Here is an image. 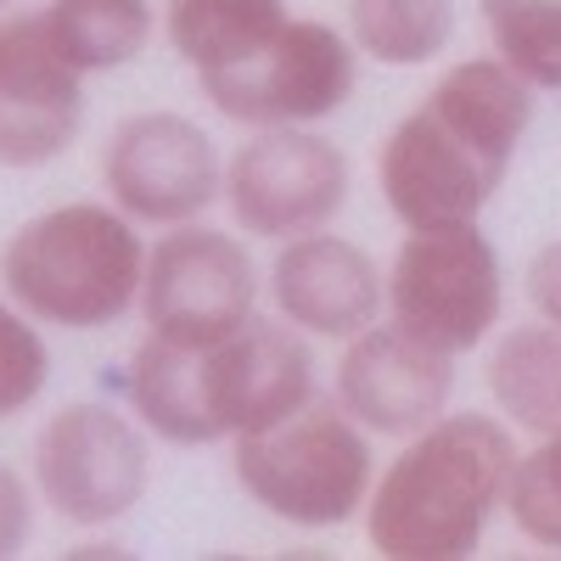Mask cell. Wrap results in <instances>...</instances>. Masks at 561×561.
Segmentation results:
<instances>
[{
  "label": "cell",
  "mask_w": 561,
  "mask_h": 561,
  "mask_svg": "<svg viewBox=\"0 0 561 561\" xmlns=\"http://www.w3.org/2000/svg\"><path fill=\"white\" fill-rule=\"evenodd\" d=\"M539 90L494 51L460 57L438 73L377 152V192L404 230L472 225L505 185L517 147L534 129Z\"/></svg>",
  "instance_id": "6da1fadb"
},
{
  "label": "cell",
  "mask_w": 561,
  "mask_h": 561,
  "mask_svg": "<svg viewBox=\"0 0 561 561\" xmlns=\"http://www.w3.org/2000/svg\"><path fill=\"white\" fill-rule=\"evenodd\" d=\"M517 433L489 410H444L399 455L377 466L359 511L365 539L388 561H466L505 511L517 472Z\"/></svg>",
  "instance_id": "7a4b0ae2"
},
{
  "label": "cell",
  "mask_w": 561,
  "mask_h": 561,
  "mask_svg": "<svg viewBox=\"0 0 561 561\" xmlns=\"http://www.w3.org/2000/svg\"><path fill=\"white\" fill-rule=\"evenodd\" d=\"M147 237L113 203H57L0 242V293L51 332H107L140 309Z\"/></svg>",
  "instance_id": "3957f363"
},
{
  "label": "cell",
  "mask_w": 561,
  "mask_h": 561,
  "mask_svg": "<svg viewBox=\"0 0 561 561\" xmlns=\"http://www.w3.org/2000/svg\"><path fill=\"white\" fill-rule=\"evenodd\" d=\"M230 472L275 523L320 534L365 511L370 483H377V455H370V433L332 393H314L304 410L230 438Z\"/></svg>",
  "instance_id": "277c9868"
},
{
  "label": "cell",
  "mask_w": 561,
  "mask_h": 561,
  "mask_svg": "<svg viewBox=\"0 0 561 561\" xmlns=\"http://www.w3.org/2000/svg\"><path fill=\"white\" fill-rule=\"evenodd\" d=\"M382 314L449 359L483 348L505 314V264L483 225L404 230L382 264Z\"/></svg>",
  "instance_id": "5b68a950"
},
{
  "label": "cell",
  "mask_w": 561,
  "mask_h": 561,
  "mask_svg": "<svg viewBox=\"0 0 561 561\" xmlns=\"http://www.w3.org/2000/svg\"><path fill=\"white\" fill-rule=\"evenodd\" d=\"M197 84L214 102V113L242 129L325 124L354 102L359 51L343 28L287 12L248 57L203 73Z\"/></svg>",
  "instance_id": "8992f818"
},
{
  "label": "cell",
  "mask_w": 561,
  "mask_h": 561,
  "mask_svg": "<svg viewBox=\"0 0 561 561\" xmlns=\"http://www.w3.org/2000/svg\"><path fill=\"white\" fill-rule=\"evenodd\" d=\"M264 270L242 230H219L203 219L169 225L147 242V280H140V320L152 337L214 348L259 314Z\"/></svg>",
  "instance_id": "52a82bcc"
},
{
  "label": "cell",
  "mask_w": 561,
  "mask_h": 561,
  "mask_svg": "<svg viewBox=\"0 0 561 561\" xmlns=\"http://www.w3.org/2000/svg\"><path fill=\"white\" fill-rule=\"evenodd\" d=\"M152 489V444L135 415L73 399L34 433V494L68 528H113Z\"/></svg>",
  "instance_id": "ba28073f"
},
{
  "label": "cell",
  "mask_w": 561,
  "mask_h": 561,
  "mask_svg": "<svg viewBox=\"0 0 561 561\" xmlns=\"http://www.w3.org/2000/svg\"><path fill=\"white\" fill-rule=\"evenodd\" d=\"M354 169L348 152L320 124L248 129V140L225 158V192L237 230L248 242H293L304 230L332 225L348 208Z\"/></svg>",
  "instance_id": "9c48e42d"
},
{
  "label": "cell",
  "mask_w": 561,
  "mask_h": 561,
  "mask_svg": "<svg viewBox=\"0 0 561 561\" xmlns=\"http://www.w3.org/2000/svg\"><path fill=\"white\" fill-rule=\"evenodd\" d=\"M102 192L140 230L203 219L225 192V158L214 135L174 107H147L113 124L102 147Z\"/></svg>",
  "instance_id": "30bf717a"
},
{
  "label": "cell",
  "mask_w": 561,
  "mask_h": 561,
  "mask_svg": "<svg viewBox=\"0 0 561 561\" xmlns=\"http://www.w3.org/2000/svg\"><path fill=\"white\" fill-rule=\"evenodd\" d=\"M84 129V73L39 12H0V169H45Z\"/></svg>",
  "instance_id": "8fae6325"
},
{
  "label": "cell",
  "mask_w": 561,
  "mask_h": 561,
  "mask_svg": "<svg viewBox=\"0 0 561 561\" xmlns=\"http://www.w3.org/2000/svg\"><path fill=\"white\" fill-rule=\"evenodd\" d=\"M203 393H208L219 444L259 433L320 393L314 337H304L280 314H253L242 332L203 348Z\"/></svg>",
  "instance_id": "7c38bea8"
},
{
  "label": "cell",
  "mask_w": 561,
  "mask_h": 561,
  "mask_svg": "<svg viewBox=\"0 0 561 561\" xmlns=\"http://www.w3.org/2000/svg\"><path fill=\"white\" fill-rule=\"evenodd\" d=\"M332 399L359 421L370 438H410L438 421L455 399V359L415 343L382 314L359 337L343 343L332 365Z\"/></svg>",
  "instance_id": "4fadbf2b"
},
{
  "label": "cell",
  "mask_w": 561,
  "mask_h": 561,
  "mask_svg": "<svg viewBox=\"0 0 561 561\" xmlns=\"http://www.w3.org/2000/svg\"><path fill=\"white\" fill-rule=\"evenodd\" d=\"M264 293L275 314L314 343H348L382 320V264L332 225L275 242L264 270Z\"/></svg>",
  "instance_id": "5bb4252c"
},
{
  "label": "cell",
  "mask_w": 561,
  "mask_h": 561,
  "mask_svg": "<svg viewBox=\"0 0 561 561\" xmlns=\"http://www.w3.org/2000/svg\"><path fill=\"white\" fill-rule=\"evenodd\" d=\"M124 404L152 438H163L174 449L219 444L208 393H203V348H185V343L147 332L124 365Z\"/></svg>",
  "instance_id": "9a60e30c"
},
{
  "label": "cell",
  "mask_w": 561,
  "mask_h": 561,
  "mask_svg": "<svg viewBox=\"0 0 561 561\" xmlns=\"http://www.w3.org/2000/svg\"><path fill=\"white\" fill-rule=\"evenodd\" d=\"M483 388L511 433H528V438L556 433L561 427V325L534 314L489 337Z\"/></svg>",
  "instance_id": "2e32d148"
},
{
  "label": "cell",
  "mask_w": 561,
  "mask_h": 561,
  "mask_svg": "<svg viewBox=\"0 0 561 561\" xmlns=\"http://www.w3.org/2000/svg\"><path fill=\"white\" fill-rule=\"evenodd\" d=\"M45 34L57 39V51L84 73H118L135 57H147L158 34V7L152 0H45L39 7Z\"/></svg>",
  "instance_id": "e0dca14e"
},
{
  "label": "cell",
  "mask_w": 561,
  "mask_h": 561,
  "mask_svg": "<svg viewBox=\"0 0 561 561\" xmlns=\"http://www.w3.org/2000/svg\"><path fill=\"white\" fill-rule=\"evenodd\" d=\"M354 51L377 68H427L455 45V0H343Z\"/></svg>",
  "instance_id": "ac0fdd59"
},
{
  "label": "cell",
  "mask_w": 561,
  "mask_h": 561,
  "mask_svg": "<svg viewBox=\"0 0 561 561\" xmlns=\"http://www.w3.org/2000/svg\"><path fill=\"white\" fill-rule=\"evenodd\" d=\"M489 51L534 90H561V0H478Z\"/></svg>",
  "instance_id": "d6986e66"
},
{
  "label": "cell",
  "mask_w": 561,
  "mask_h": 561,
  "mask_svg": "<svg viewBox=\"0 0 561 561\" xmlns=\"http://www.w3.org/2000/svg\"><path fill=\"white\" fill-rule=\"evenodd\" d=\"M505 517L528 545L561 550V427L517 455V472L505 489Z\"/></svg>",
  "instance_id": "ffe728a7"
},
{
  "label": "cell",
  "mask_w": 561,
  "mask_h": 561,
  "mask_svg": "<svg viewBox=\"0 0 561 561\" xmlns=\"http://www.w3.org/2000/svg\"><path fill=\"white\" fill-rule=\"evenodd\" d=\"M45 382H51V343H45V325L28 320L7 293H0V421L23 415Z\"/></svg>",
  "instance_id": "44dd1931"
},
{
  "label": "cell",
  "mask_w": 561,
  "mask_h": 561,
  "mask_svg": "<svg viewBox=\"0 0 561 561\" xmlns=\"http://www.w3.org/2000/svg\"><path fill=\"white\" fill-rule=\"evenodd\" d=\"M28 534H34V494L12 466H0V556H18Z\"/></svg>",
  "instance_id": "7402d4cb"
},
{
  "label": "cell",
  "mask_w": 561,
  "mask_h": 561,
  "mask_svg": "<svg viewBox=\"0 0 561 561\" xmlns=\"http://www.w3.org/2000/svg\"><path fill=\"white\" fill-rule=\"evenodd\" d=\"M523 293H528V304H534V314H539V320L561 325V237H556V242H545V248L528 259Z\"/></svg>",
  "instance_id": "603a6c76"
},
{
  "label": "cell",
  "mask_w": 561,
  "mask_h": 561,
  "mask_svg": "<svg viewBox=\"0 0 561 561\" xmlns=\"http://www.w3.org/2000/svg\"><path fill=\"white\" fill-rule=\"evenodd\" d=\"M12 7H18V0H0V12H12Z\"/></svg>",
  "instance_id": "cb8c5ba5"
}]
</instances>
